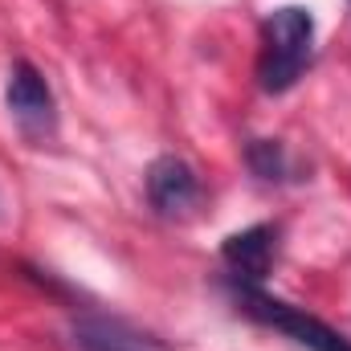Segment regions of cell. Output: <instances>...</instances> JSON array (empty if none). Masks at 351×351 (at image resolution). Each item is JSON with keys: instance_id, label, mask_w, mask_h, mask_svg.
I'll return each instance as SVG.
<instances>
[{"instance_id": "obj_1", "label": "cell", "mask_w": 351, "mask_h": 351, "mask_svg": "<svg viewBox=\"0 0 351 351\" xmlns=\"http://www.w3.org/2000/svg\"><path fill=\"white\" fill-rule=\"evenodd\" d=\"M265 45L258 58V82L265 94H286L315 58V16L302 4H282L262 25Z\"/></svg>"}, {"instance_id": "obj_2", "label": "cell", "mask_w": 351, "mask_h": 351, "mask_svg": "<svg viewBox=\"0 0 351 351\" xmlns=\"http://www.w3.org/2000/svg\"><path fill=\"white\" fill-rule=\"evenodd\" d=\"M225 290H229V298L237 302V311H241V315H250V319H254V323H262V327L282 331V335H286V339H294L298 348H306V351H351L348 335H339V331H335V327H327L323 319L306 315L302 306L282 302V298H274V294L258 290V282L229 278V282H225Z\"/></svg>"}, {"instance_id": "obj_3", "label": "cell", "mask_w": 351, "mask_h": 351, "mask_svg": "<svg viewBox=\"0 0 351 351\" xmlns=\"http://www.w3.org/2000/svg\"><path fill=\"white\" fill-rule=\"evenodd\" d=\"M4 102H8V114L16 119V127L29 135V139H45L58 131V102H53V90L45 82V74L33 66V62H12L8 70V86H4Z\"/></svg>"}, {"instance_id": "obj_4", "label": "cell", "mask_w": 351, "mask_h": 351, "mask_svg": "<svg viewBox=\"0 0 351 351\" xmlns=\"http://www.w3.org/2000/svg\"><path fill=\"white\" fill-rule=\"evenodd\" d=\"M70 339L78 351H168L156 335L131 327L119 315H98V311H86L70 323Z\"/></svg>"}, {"instance_id": "obj_5", "label": "cell", "mask_w": 351, "mask_h": 351, "mask_svg": "<svg viewBox=\"0 0 351 351\" xmlns=\"http://www.w3.org/2000/svg\"><path fill=\"white\" fill-rule=\"evenodd\" d=\"M147 200L160 217H184L200 200V180L188 160L180 156H160L147 168Z\"/></svg>"}, {"instance_id": "obj_6", "label": "cell", "mask_w": 351, "mask_h": 351, "mask_svg": "<svg viewBox=\"0 0 351 351\" xmlns=\"http://www.w3.org/2000/svg\"><path fill=\"white\" fill-rule=\"evenodd\" d=\"M221 258L241 282H262L278 258V225H250L241 233H229L221 245Z\"/></svg>"}, {"instance_id": "obj_7", "label": "cell", "mask_w": 351, "mask_h": 351, "mask_svg": "<svg viewBox=\"0 0 351 351\" xmlns=\"http://www.w3.org/2000/svg\"><path fill=\"white\" fill-rule=\"evenodd\" d=\"M245 164L258 180H269V184L290 180V156H286V147L278 139H254L245 147Z\"/></svg>"}]
</instances>
